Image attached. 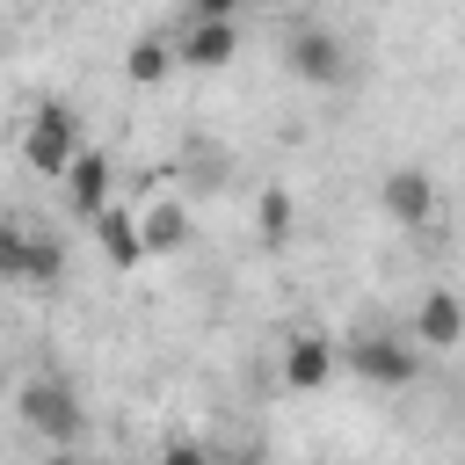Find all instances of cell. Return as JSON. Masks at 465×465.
Returning a JSON list of instances; mask_svg holds the SVG:
<instances>
[{
  "instance_id": "9",
  "label": "cell",
  "mask_w": 465,
  "mask_h": 465,
  "mask_svg": "<svg viewBox=\"0 0 465 465\" xmlns=\"http://www.w3.org/2000/svg\"><path fill=\"white\" fill-rule=\"evenodd\" d=\"M327 378H334V341L312 334V327L291 334V341H283V385H291V392H320Z\"/></svg>"
},
{
  "instance_id": "11",
  "label": "cell",
  "mask_w": 465,
  "mask_h": 465,
  "mask_svg": "<svg viewBox=\"0 0 465 465\" xmlns=\"http://www.w3.org/2000/svg\"><path fill=\"white\" fill-rule=\"evenodd\" d=\"M94 225V247H102V262L109 269H138L145 262V247H138V211H124V203H109L102 218H87Z\"/></svg>"
},
{
  "instance_id": "12",
  "label": "cell",
  "mask_w": 465,
  "mask_h": 465,
  "mask_svg": "<svg viewBox=\"0 0 465 465\" xmlns=\"http://www.w3.org/2000/svg\"><path fill=\"white\" fill-rule=\"evenodd\" d=\"M22 283H29L36 298H51V291L65 283V240H58V232H29V254H22Z\"/></svg>"
},
{
  "instance_id": "8",
  "label": "cell",
  "mask_w": 465,
  "mask_h": 465,
  "mask_svg": "<svg viewBox=\"0 0 465 465\" xmlns=\"http://www.w3.org/2000/svg\"><path fill=\"white\" fill-rule=\"evenodd\" d=\"M458 334H465V312H458V291H421V305H414V349H436V356H450L458 349Z\"/></svg>"
},
{
  "instance_id": "6",
  "label": "cell",
  "mask_w": 465,
  "mask_h": 465,
  "mask_svg": "<svg viewBox=\"0 0 465 465\" xmlns=\"http://www.w3.org/2000/svg\"><path fill=\"white\" fill-rule=\"evenodd\" d=\"M378 203H385L392 225L421 232V225H436V174H429V167H392L385 189H378Z\"/></svg>"
},
{
  "instance_id": "13",
  "label": "cell",
  "mask_w": 465,
  "mask_h": 465,
  "mask_svg": "<svg viewBox=\"0 0 465 465\" xmlns=\"http://www.w3.org/2000/svg\"><path fill=\"white\" fill-rule=\"evenodd\" d=\"M291 225H298V203H291L283 182H269V189L254 196V240H262V247H291Z\"/></svg>"
},
{
  "instance_id": "2",
  "label": "cell",
  "mask_w": 465,
  "mask_h": 465,
  "mask_svg": "<svg viewBox=\"0 0 465 465\" xmlns=\"http://www.w3.org/2000/svg\"><path fill=\"white\" fill-rule=\"evenodd\" d=\"M334 363H349L363 385H385V392L421 378V356L407 334H349V341H334Z\"/></svg>"
},
{
  "instance_id": "10",
  "label": "cell",
  "mask_w": 465,
  "mask_h": 465,
  "mask_svg": "<svg viewBox=\"0 0 465 465\" xmlns=\"http://www.w3.org/2000/svg\"><path fill=\"white\" fill-rule=\"evenodd\" d=\"M138 247L145 254H182L189 247V203L182 196H160L153 211H138Z\"/></svg>"
},
{
  "instance_id": "16",
  "label": "cell",
  "mask_w": 465,
  "mask_h": 465,
  "mask_svg": "<svg viewBox=\"0 0 465 465\" xmlns=\"http://www.w3.org/2000/svg\"><path fill=\"white\" fill-rule=\"evenodd\" d=\"M160 465H211V450L189 443V436H167V443H160Z\"/></svg>"
},
{
  "instance_id": "14",
  "label": "cell",
  "mask_w": 465,
  "mask_h": 465,
  "mask_svg": "<svg viewBox=\"0 0 465 465\" xmlns=\"http://www.w3.org/2000/svg\"><path fill=\"white\" fill-rule=\"evenodd\" d=\"M174 73V51H167V36H138L131 51H124V80L131 87H160Z\"/></svg>"
},
{
  "instance_id": "15",
  "label": "cell",
  "mask_w": 465,
  "mask_h": 465,
  "mask_svg": "<svg viewBox=\"0 0 465 465\" xmlns=\"http://www.w3.org/2000/svg\"><path fill=\"white\" fill-rule=\"evenodd\" d=\"M22 254H29V225L0 218V283H22Z\"/></svg>"
},
{
  "instance_id": "17",
  "label": "cell",
  "mask_w": 465,
  "mask_h": 465,
  "mask_svg": "<svg viewBox=\"0 0 465 465\" xmlns=\"http://www.w3.org/2000/svg\"><path fill=\"white\" fill-rule=\"evenodd\" d=\"M44 465H80V458H73V450H51V458H44Z\"/></svg>"
},
{
  "instance_id": "1",
  "label": "cell",
  "mask_w": 465,
  "mask_h": 465,
  "mask_svg": "<svg viewBox=\"0 0 465 465\" xmlns=\"http://www.w3.org/2000/svg\"><path fill=\"white\" fill-rule=\"evenodd\" d=\"M15 407H22V421H29L51 450H73V443H80V429H87V407H80L73 378H58V371H36V378L15 392Z\"/></svg>"
},
{
  "instance_id": "5",
  "label": "cell",
  "mask_w": 465,
  "mask_h": 465,
  "mask_svg": "<svg viewBox=\"0 0 465 465\" xmlns=\"http://www.w3.org/2000/svg\"><path fill=\"white\" fill-rule=\"evenodd\" d=\"M167 51H174V65H189V73H218V65L240 58V15H189Z\"/></svg>"
},
{
  "instance_id": "7",
  "label": "cell",
  "mask_w": 465,
  "mask_h": 465,
  "mask_svg": "<svg viewBox=\"0 0 465 465\" xmlns=\"http://www.w3.org/2000/svg\"><path fill=\"white\" fill-rule=\"evenodd\" d=\"M65 196H73V211H80V218H102V211L116 203V167H109V153L80 145V160L65 167Z\"/></svg>"
},
{
  "instance_id": "3",
  "label": "cell",
  "mask_w": 465,
  "mask_h": 465,
  "mask_svg": "<svg viewBox=\"0 0 465 465\" xmlns=\"http://www.w3.org/2000/svg\"><path fill=\"white\" fill-rule=\"evenodd\" d=\"M22 160H29V174L65 182V167L80 160V116H73L65 102H36V116H29V131H22Z\"/></svg>"
},
{
  "instance_id": "4",
  "label": "cell",
  "mask_w": 465,
  "mask_h": 465,
  "mask_svg": "<svg viewBox=\"0 0 465 465\" xmlns=\"http://www.w3.org/2000/svg\"><path fill=\"white\" fill-rule=\"evenodd\" d=\"M283 73L305 80V87H341L349 80V44L327 29V22H298L283 36Z\"/></svg>"
}]
</instances>
